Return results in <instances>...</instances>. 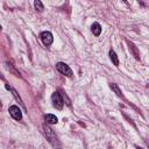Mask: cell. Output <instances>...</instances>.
Returning <instances> with one entry per match:
<instances>
[{
    "instance_id": "1",
    "label": "cell",
    "mask_w": 149,
    "mask_h": 149,
    "mask_svg": "<svg viewBox=\"0 0 149 149\" xmlns=\"http://www.w3.org/2000/svg\"><path fill=\"white\" fill-rule=\"evenodd\" d=\"M56 69L62 73V74H64V76H66V77H72V70L70 69V66L68 65V64H65V63H63V62H58V63H56Z\"/></svg>"
},
{
    "instance_id": "2",
    "label": "cell",
    "mask_w": 149,
    "mask_h": 149,
    "mask_svg": "<svg viewBox=\"0 0 149 149\" xmlns=\"http://www.w3.org/2000/svg\"><path fill=\"white\" fill-rule=\"evenodd\" d=\"M51 101H52L54 107L57 108V109H62L63 106H64L63 98H62L61 93H58V92H54V93H52V95H51Z\"/></svg>"
},
{
    "instance_id": "3",
    "label": "cell",
    "mask_w": 149,
    "mask_h": 149,
    "mask_svg": "<svg viewBox=\"0 0 149 149\" xmlns=\"http://www.w3.org/2000/svg\"><path fill=\"white\" fill-rule=\"evenodd\" d=\"M43 130H44V134H45V136H47V139H48V141L51 143V144H56V140H57V137H56V135H55V133H54V130L50 128V127H48L47 125H44L43 126Z\"/></svg>"
},
{
    "instance_id": "4",
    "label": "cell",
    "mask_w": 149,
    "mask_h": 149,
    "mask_svg": "<svg viewBox=\"0 0 149 149\" xmlns=\"http://www.w3.org/2000/svg\"><path fill=\"white\" fill-rule=\"evenodd\" d=\"M40 37H41V41L43 42L44 45H50L52 43V41H54L52 34L50 31H42L41 35H40Z\"/></svg>"
},
{
    "instance_id": "5",
    "label": "cell",
    "mask_w": 149,
    "mask_h": 149,
    "mask_svg": "<svg viewBox=\"0 0 149 149\" xmlns=\"http://www.w3.org/2000/svg\"><path fill=\"white\" fill-rule=\"evenodd\" d=\"M8 111H9V114L12 115L13 119H15V120H21L22 119V112H21V109L17 106L13 105V106L9 107Z\"/></svg>"
},
{
    "instance_id": "6",
    "label": "cell",
    "mask_w": 149,
    "mask_h": 149,
    "mask_svg": "<svg viewBox=\"0 0 149 149\" xmlns=\"http://www.w3.org/2000/svg\"><path fill=\"white\" fill-rule=\"evenodd\" d=\"M44 120H45L47 123H50V125H56L58 122L57 116L54 115V114H45L44 115Z\"/></svg>"
},
{
    "instance_id": "7",
    "label": "cell",
    "mask_w": 149,
    "mask_h": 149,
    "mask_svg": "<svg viewBox=\"0 0 149 149\" xmlns=\"http://www.w3.org/2000/svg\"><path fill=\"white\" fill-rule=\"evenodd\" d=\"M91 29H92V33H93L95 36H99V35L101 34V26H100L98 22H94V23L92 24Z\"/></svg>"
},
{
    "instance_id": "8",
    "label": "cell",
    "mask_w": 149,
    "mask_h": 149,
    "mask_svg": "<svg viewBox=\"0 0 149 149\" xmlns=\"http://www.w3.org/2000/svg\"><path fill=\"white\" fill-rule=\"evenodd\" d=\"M109 58H111V61L113 62V64H114L115 66L119 65V58H118V56H116V54H115L114 50H111V51H109Z\"/></svg>"
},
{
    "instance_id": "9",
    "label": "cell",
    "mask_w": 149,
    "mask_h": 149,
    "mask_svg": "<svg viewBox=\"0 0 149 149\" xmlns=\"http://www.w3.org/2000/svg\"><path fill=\"white\" fill-rule=\"evenodd\" d=\"M109 87L112 88V91H114V92L116 93V95H119V97H122V92H121V90L119 88V86H118L116 84H114V83H111V84H109Z\"/></svg>"
},
{
    "instance_id": "10",
    "label": "cell",
    "mask_w": 149,
    "mask_h": 149,
    "mask_svg": "<svg viewBox=\"0 0 149 149\" xmlns=\"http://www.w3.org/2000/svg\"><path fill=\"white\" fill-rule=\"evenodd\" d=\"M34 7H35V9L38 10V12H42V10L44 9V6H43V3L41 2V0H34Z\"/></svg>"
},
{
    "instance_id": "11",
    "label": "cell",
    "mask_w": 149,
    "mask_h": 149,
    "mask_svg": "<svg viewBox=\"0 0 149 149\" xmlns=\"http://www.w3.org/2000/svg\"><path fill=\"white\" fill-rule=\"evenodd\" d=\"M12 92H13V95L15 97V99H16V100H17V101H19V102H20V104H21V105L23 106V102H22V100H21V98H20L19 95H17V92H16L15 90H12ZM23 107H24V106H23Z\"/></svg>"
}]
</instances>
